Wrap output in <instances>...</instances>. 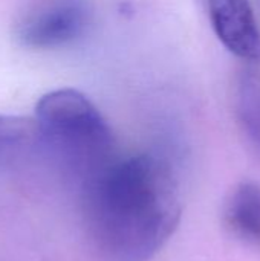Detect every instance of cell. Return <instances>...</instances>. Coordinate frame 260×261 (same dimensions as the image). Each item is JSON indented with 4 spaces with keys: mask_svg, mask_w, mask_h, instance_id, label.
Returning <instances> with one entry per match:
<instances>
[{
    "mask_svg": "<svg viewBox=\"0 0 260 261\" xmlns=\"http://www.w3.org/2000/svg\"><path fill=\"white\" fill-rule=\"evenodd\" d=\"M211 28L221 43L244 61L260 58V31L250 0H207Z\"/></svg>",
    "mask_w": 260,
    "mask_h": 261,
    "instance_id": "277c9868",
    "label": "cell"
},
{
    "mask_svg": "<svg viewBox=\"0 0 260 261\" xmlns=\"http://www.w3.org/2000/svg\"><path fill=\"white\" fill-rule=\"evenodd\" d=\"M222 223L230 236L260 249V185L242 182L228 194Z\"/></svg>",
    "mask_w": 260,
    "mask_h": 261,
    "instance_id": "5b68a950",
    "label": "cell"
},
{
    "mask_svg": "<svg viewBox=\"0 0 260 261\" xmlns=\"http://www.w3.org/2000/svg\"><path fill=\"white\" fill-rule=\"evenodd\" d=\"M32 121L35 145L80 187L116 158L109 124L78 90L58 89L43 95Z\"/></svg>",
    "mask_w": 260,
    "mask_h": 261,
    "instance_id": "7a4b0ae2",
    "label": "cell"
},
{
    "mask_svg": "<svg viewBox=\"0 0 260 261\" xmlns=\"http://www.w3.org/2000/svg\"><path fill=\"white\" fill-rule=\"evenodd\" d=\"M80 190L84 229L106 261H150L181 222L175 174L152 154L115 158Z\"/></svg>",
    "mask_w": 260,
    "mask_h": 261,
    "instance_id": "6da1fadb",
    "label": "cell"
},
{
    "mask_svg": "<svg viewBox=\"0 0 260 261\" xmlns=\"http://www.w3.org/2000/svg\"><path fill=\"white\" fill-rule=\"evenodd\" d=\"M89 20L87 0H34L15 23V38L31 49H55L81 37Z\"/></svg>",
    "mask_w": 260,
    "mask_h": 261,
    "instance_id": "3957f363",
    "label": "cell"
},
{
    "mask_svg": "<svg viewBox=\"0 0 260 261\" xmlns=\"http://www.w3.org/2000/svg\"><path fill=\"white\" fill-rule=\"evenodd\" d=\"M233 104L236 121L260 153V58L244 61L234 78Z\"/></svg>",
    "mask_w": 260,
    "mask_h": 261,
    "instance_id": "8992f818",
    "label": "cell"
},
{
    "mask_svg": "<svg viewBox=\"0 0 260 261\" xmlns=\"http://www.w3.org/2000/svg\"><path fill=\"white\" fill-rule=\"evenodd\" d=\"M35 147V127L32 119L0 115V171Z\"/></svg>",
    "mask_w": 260,
    "mask_h": 261,
    "instance_id": "52a82bcc",
    "label": "cell"
}]
</instances>
